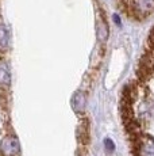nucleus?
I'll return each instance as SVG.
<instances>
[{"mask_svg": "<svg viewBox=\"0 0 154 156\" xmlns=\"http://www.w3.org/2000/svg\"><path fill=\"white\" fill-rule=\"evenodd\" d=\"M0 84H8V73L4 67L0 65Z\"/></svg>", "mask_w": 154, "mask_h": 156, "instance_id": "1", "label": "nucleus"}]
</instances>
